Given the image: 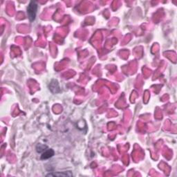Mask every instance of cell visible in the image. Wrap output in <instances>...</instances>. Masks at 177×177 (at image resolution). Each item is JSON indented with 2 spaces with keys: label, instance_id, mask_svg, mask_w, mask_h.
Wrapping results in <instances>:
<instances>
[{
  "label": "cell",
  "instance_id": "cell-1",
  "mask_svg": "<svg viewBox=\"0 0 177 177\" xmlns=\"http://www.w3.org/2000/svg\"><path fill=\"white\" fill-rule=\"evenodd\" d=\"M37 8H38V6L35 1H31L28 5V8H27V14H28L30 21H33L35 19Z\"/></svg>",
  "mask_w": 177,
  "mask_h": 177
},
{
  "label": "cell",
  "instance_id": "cell-2",
  "mask_svg": "<svg viewBox=\"0 0 177 177\" xmlns=\"http://www.w3.org/2000/svg\"><path fill=\"white\" fill-rule=\"evenodd\" d=\"M54 155V151L52 149H48L45 150L44 152H42L41 155V160H46L48 158H50Z\"/></svg>",
  "mask_w": 177,
  "mask_h": 177
},
{
  "label": "cell",
  "instance_id": "cell-3",
  "mask_svg": "<svg viewBox=\"0 0 177 177\" xmlns=\"http://www.w3.org/2000/svg\"><path fill=\"white\" fill-rule=\"evenodd\" d=\"M46 176H72L73 174L70 171H63V172H52L46 174Z\"/></svg>",
  "mask_w": 177,
  "mask_h": 177
}]
</instances>
